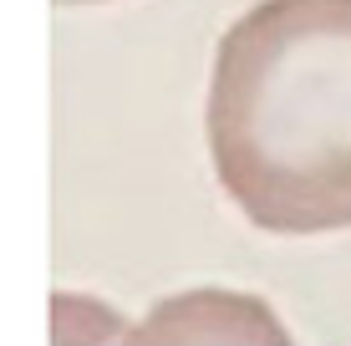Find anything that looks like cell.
<instances>
[{
  "label": "cell",
  "instance_id": "1",
  "mask_svg": "<svg viewBox=\"0 0 351 346\" xmlns=\"http://www.w3.org/2000/svg\"><path fill=\"white\" fill-rule=\"evenodd\" d=\"M204 133L255 230H351V0L250 5L214 51Z\"/></svg>",
  "mask_w": 351,
  "mask_h": 346
},
{
  "label": "cell",
  "instance_id": "2",
  "mask_svg": "<svg viewBox=\"0 0 351 346\" xmlns=\"http://www.w3.org/2000/svg\"><path fill=\"white\" fill-rule=\"evenodd\" d=\"M123 346H290L270 301L245 291H184L148 311Z\"/></svg>",
  "mask_w": 351,
  "mask_h": 346
},
{
  "label": "cell",
  "instance_id": "3",
  "mask_svg": "<svg viewBox=\"0 0 351 346\" xmlns=\"http://www.w3.org/2000/svg\"><path fill=\"white\" fill-rule=\"evenodd\" d=\"M132 326H123V316L112 311L107 301H92V295L62 291L51 295V336L56 346H123Z\"/></svg>",
  "mask_w": 351,
  "mask_h": 346
},
{
  "label": "cell",
  "instance_id": "4",
  "mask_svg": "<svg viewBox=\"0 0 351 346\" xmlns=\"http://www.w3.org/2000/svg\"><path fill=\"white\" fill-rule=\"evenodd\" d=\"M56 5H102V0H56Z\"/></svg>",
  "mask_w": 351,
  "mask_h": 346
}]
</instances>
